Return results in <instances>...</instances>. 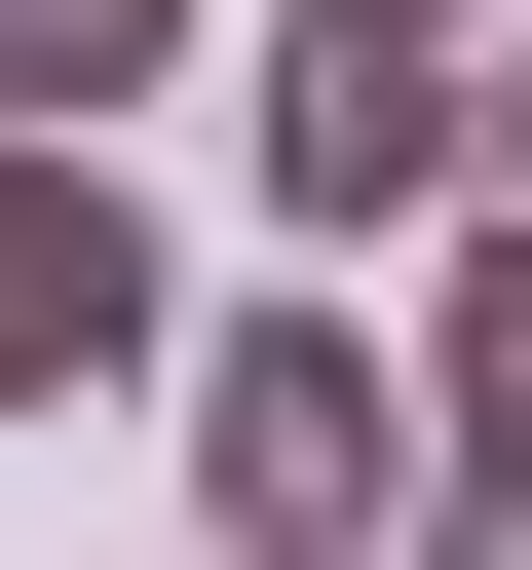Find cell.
I'll return each mask as SVG.
<instances>
[{
	"mask_svg": "<svg viewBox=\"0 0 532 570\" xmlns=\"http://www.w3.org/2000/svg\"><path fill=\"white\" fill-rule=\"evenodd\" d=\"M190 570H381L418 532V419H381V305H190Z\"/></svg>",
	"mask_w": 532,
	"mask_h": 570,
	"instance_id": "cell-1",
	"label": "cell"
},
{
	"mask_svg": "<svg viewBox=\"0 0 532 570\" xmlns=\"http://www.w3.org/2000/svg\"><path fill=\"white\" fill-rule=\"evenodd\" d=\"M152 381H190V266H152V190L0 115V419H152Z\"/></svg>",
	"mask_w": 532,
	"mask_h": 570,
	"instance_id": "cell-3",
	"label": "cell"
},
{
	"mask_svg": "<svg viewBox=\"0 0 532 570\" xmlns=\"http://www.w3.org/2000/svg\"><path fill=\"white\" fill-rule=\"evenodd\" d=\"M418 39H494V0H418Z\"/></svg>",
	"mask_w": 532,
	"mask_h": 570,
	"instance_id": "cell-7",
	"label": "cell"
},
{
	"mask_svg": "<svg viewBox=\"0 0 532 570\" xmlns=\"http://www.w3.org/2000/svg\"><path fill=\"white\" fill-rule=\"evenodd\" d=\"M418 343H456V419H532V39H494V190H456V305Z\"/></svg>",
	"mask_w": 532,
	"mask_h": 570,
	"instance_id": "cell-4",
	"label": "cell"
},
{
	"mask_svg": "<svg viewBox=\"0 0 532 570\" xmlns=\"http://www.w3.org/2000/svg\"><path fill=\"white\" fill-rule=\"evenodd\" d=\"M152 77H190V0H0V115H39V153H115Z\"/></svg>",
	"mask_w": 532,
	"mask_h": 570,
	"instance_id": "cell-5",
	"label": "cell"
},
{
	"mask_svg": "<svg viewBox=\"0 0 532 570\" xmlns=\"http://www.w3.org/2000/svg\"><path fill=\"white\" fill-rule=\"evenodd\" d=\"M381 570H532V419H418V532Z\"/></svg>",
	"mask_w": 532,
	"mask_h": 570,
	"instance_id": "cell-6",
	"label": "cell"
},
{
	"mask_svg": "<svg viewBox=\"0 0 532 570\" xmlns=\"http://www.w3.org/2000/svg\"><path fill=\"white\" fill-rule=\"evenodd\" d=\"M456 190H494V39L305 0V39H266V228H305V266H381V228H456Z\"/></svg>",
	"mask_w": 532,
	"mask_h": 570,
	"instance_id": "cell-2",
	"label": "cell"
}]
</instances>
